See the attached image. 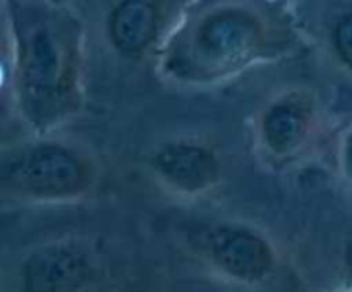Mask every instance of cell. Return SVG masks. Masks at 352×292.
<instances>
[{"mask_svg":"<svg viewBox=\"0 0 352 292\" xmlns=\"http://www.w3.org/2000/svg\"><path fill=\"white\" fill-rule=\"evenodd\" d=\"M23 89L34 106L55 102L67 78L64 47L48 27L38 26L28 34L23 50Z\"/></svg>","mask_w":352,"mask_h":292,"instance_id":"cell-1","label":"cell"},{"mask_svg":"<svg viewBox=\"0 0 352 292\" xmlns=\"http://www.w3.org/2000/svg\"><path fill=\"white\" fill-rule=\"evenodd\" d=\"M12 177L17 184L36 194H69L81 186L82 167L64 148L40 146L16 161Z\"/></svg>","mask_w":352,"mask_h":292,"instance_id":"cell-2","label":"cell"},{"mask_svg":"<svg viewBox=\"0 0 352 292\" xmlns=\"http://www.w3.org/2000/svg\"><path fill=\"white\" fill-rule=\"evenodd\" d=\"M258 34V24L246 12L223 10L201 24L198 48L210 60H236L256 45Z\"/></svg>","mask_w":352,"mask_h":292,"instance_id":"cell-3","label":"cell"},{"mask_svg":"<svg viewBox=\"0 0 352 292\" xmlns=\"http://www.w3.org/2000/svg\"><path fill=\"white\" fill-rule=\"evenodd\" d=\"M88 263L79 251L65 246L47 247L28 260L24 278L31 292H67L82 282Z\"/></svg>","mask_w":352,"mask_h":292,"instance_id":"cell-4","label":"cell"},{"mask_svg":"<svg viewBox=\"0 0 352 292\" xmlns=\"http://www.w3.org/2000/svg\"><path fill=\"white\" fill-rule=\"evenodd\" d=\"M212 253L220 267L246 280L263 277L272 263L267 244L244 229L222 227L215 230L212 236Z\"/></svg>","mask_w":352,"mask_h":292,"instance_id":"cell-5","label":"cell"},{"mask_svg":"<svg viewBox=\"0 0 352 292\" xmlns=\"http://www.w3.org/2000/svg\"><path fill=\"white\" fill-rule=\"evenodd\" d=\"M158 170L174 184L186 189H201L212 182L217 165L212 155L191 144H168L155 157Z\"/></svg>","mask_w":352,"mask_h":292,"instance_id":"cell-6","label":"cell"},{"mask_svg":"<svg viewBox=\"0 0 352 292\" xmlns=\"http://www.w3.org/2000/svg\"><path fill=\"white\" fill-rule=\"evenodd\" d=\"M157 23L153 5L141 0H131L116 9L110 19V34L120 50H141L151 40Z\"/></svg>","mask_w":352,"mask_h":292,"instance_id":"cell-7","label":"cell"},{"mask_svg":"<svg viewBox=\"0 0 352 292\" xmlns=\"http://www.w3.org/2000/svg\"><path fill=\"white\" fill-rule=\"evenodd\" d=\"M306 131V115L296 105H277L267 113L263 124L265 139L277 153H287L301 143Z\"/></svg>","mask_w":352,"mask_h":292,"instance_id":"cell-8","label":"cell"},{"mask_svg":"<svg viewBox=\"0 0 352 292\" xmlns=\"http://www.w3.org/2000/svg\"><path fill=\"white\" fill-rule=\"evenodd\" d=\"M344 164H346L347 174L352 177V134L347 137L346 148H344Z\"/></svg>","mask_w":352,"mask_h":292,"instance_id":"cell-9","label":"cell"}]
</instances>
